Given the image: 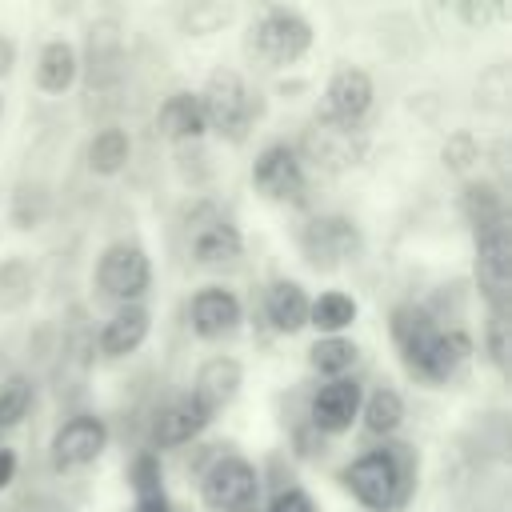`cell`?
<instances>
[{"mask_svg":"<svg viewBox=\"0 0 512 512\" xmlns=\"http://www.w3.org/2000/svg\"><path fill=\"white\" fill-rule=\"evenodd\" d=\"M312 40H316V28L300 8L272 4V8H260L252 16L248 36H244V52L268 68H284V64H296L300 56H308Z\"/></svg>","mask_w":512,"mask_h":512,"instance_id":"obj_1","label":"cell"},{"mask_svg":"<svg viewBox=\"0 0 512 512\" xmlns=\"http://www.w3.org/2000/svg\"><path fill=\"white\" fill-rule=\"evenodd\" d=\"M196 96H200L204 124L224 140H244L252 120L260 116V100H256V92L248 88V80L236 68L208 72V80H204V88Z\"/></svg>","mask_w":512,"mask_h":512,"instance_id":"obj_2","label":"cell"},{"mask_svg":"<svg viewBox=\"0 0 512 512\" xmlns=\"http://www.w3.org/2000/svg\"><path fill=\"white\" fill-rule=\"evenodd\" d=\"M340 480H344V488L352 492L356 504H364L368 512H388L400 500L404 472H400V460L388 448H372V452H360L356 460H348Z\"/></svg>","mask_w":512,"mask_h":512,"instance_id":"obj_3","label":"cell"},{"mask_svg":"<svg viewBox=\"0 0 512 512\" xmlns=\"http://www.w3.org/2000/svg\"><path fill=\"white\" fill-rule=\"evenodd\" d=\"M96 288L120 304H140V296L152 288V260L140 244L116 240L96 260Z\"/></svg>","mask_w":512,"mask_h":512,"instance_id":"obj_4","label":"cell"},{"mask_svg":"<svg viewBox=\"0 0 512 512\" xmlns=\"http://www.w3.org/2000/svg\"><path fill=\"white\" fill-rule=\"evenodd\" d=\"M260 496V472L252 460L228 452L200 476V500L208 512H248Z\"/></svg>","mask_w":512,"mask_h":512,"instance_id":"obj_5","label":"cell"},{"mask_svg":"<svg viewBox=\"0 0 512 512\" xmlns=\"http://www.w3.org/2000/svg\"><path fill=\"white\" fill-rule=\"evenodd\" d=\"M104 448H108V424L92 412H80L52 432L48 460L56 472H80V468L96 464L104 456Z\"/></svg>","mask_w":512,"mask_h":512,"instance_id":"obj_6","label":"cell"},{"mask_svg":"<svg viewBox=\"0 0 512 512\" xmlns=\"http://www.w3.org/2000/svg\"><path fill=\"white\" fill-rule=\"evenodd\" d=\"M304 184H308L304 160H300V152L288 140H276V144L256 152V160H252V188L264 200H276V204L300 200Z\"/></svg>","mask_w":512,"mask_h":512,"instance_id":"obj_7","label":"cell"},{"mask_svg":"<svg viewBox=\"0 0 512 512\" xmlns=\"http://www.w3.org/2000/svg\"><path fill=\"white\" fill-rule=\"evenodd\" d=\"M472 348L476 344H472V336L464 328H436L404 364H408L412 376H420L428 384H444L472 360Z\"/></svg>","mask_w":512,"mask_h":512,"instance_id":"obj_8","label":"cell"},{"mask_svg":"<svg viewBox=\"0 0 512 512\" xmlns=\"http://www.w3.org/2000/svg\"><path fill=\"white\" fill-rule=\"evenodd\" d=\"M240 320H244V304L224 284H204L188 304V324L200 340H224L240 328Z\"/></svg>","mask_w":512,"mask_h":512,"instance_id":"obj_9","label":"cell"},{"mask_svg":"<svg viewBox=\"0 0 512 512\" xmlns=\"http://www.w3.org/2000/svg\"><path fill=\"white\" fill-rule=\"evenodd\" d=\"M360 400H364V388H360L356 380L340 376V380H328V384L316 388V396H312V404H308V416H312V424H316L320 432L344 436V432H352V424L360 420Z\"/></svg>","mask_w":512,"mask_h":512,"instance_id":"obj_10","label":"cell"},{"mask_svg":"<svg viewBox=\"0 0 512 512\" xmlns=\"http://www.w3.org/2000/svg\"><path fill=\"white\" fill-rule=\"evenodd\" d=\"M324 100H328V120L356 128V124L368 116L372 100H376V84H372V76H368L364 68H352V64H348V68H336V72L328 76Z\"/></svg>","mask_w":512,"mask_h":512,"instance_id":"obj_11","label":"cell"},{"mask_svg":"<svg viewBox=\"0 0 512 512\" xmlns=\"http://www.w3.org/2000/svg\"><path fill=\"white\" fill-rule=\"evenodd\" d=\"M240 384H244V368H240V360L228 356V352H216V356H208V360L196 368V376H192V392H188V396H192L208 416H216L220 408H228V404L236 400Z\"/></svg>","mask_w":512,"mask_h":512,"instance_id":"obj_12","label":"cell"},{"mask_svg":"<svg viewBox=\"0 0 512 512\" xmlns=\"http://www.w3.org/2000/svg\"><path fill=\"white\" fill-rule=\"evenodd\" d=\"M300 160H312L316 168H348L356 164L360 156V144H356V128L348 124H336V120H316L308 132H304V148H296Z\"/></svg>","mask_w":512,"mask_h":512,"instance_id":"obj_13","label":"cell"},{"mask_svg":"<svg viewBox=\"0 0 512 512\" xmlns=\"http://www.w3.org/2000/svg\"><path fill=\"white\" fill-rule=\"evenodd\" d=\"M148 332H152V312L144 304H120L104 320V328L96 336V348H100L104 360H124V356H132V352L144 348Z\"/></svg>","mask_w":512,"mask_h":512,"instance_id":"obj_14","label":"cell"},{"mask_svg":"<svg viewBox=\"0 0 512 512\" xmlns=\"http://www.w3.org/2000/svg\"><path fill=\"white\" fill-rule=\"evenodd\" d=\"M476 284L500 312L504 288H508V232H504V224L484 228L476 240Z\"/></svg>","mask_w":512,"mask_h":512,"instance_id":"obj_15","label":"cell"},{"mask_svg":"<svg viewBox=\"0 0 512 512\" xmlns=\"http://www.w3.org/2000/svg\"><path fill=\"white\" fill-rule=\"evenodd\" d=\"M300 244H304L308 260H312L316 268H320V264L328 268V264H340L344 256L356 252V228H352L344 216H316V220L304 228Z\"/></svg>","mask_w":512,"mask_h":512,"instance_id":"obj_16","label":"cell"},{"mask_svg":"<svg viewBox=\"0 0 512 512\" xmlns=\"http://www.w3.org/2000/svg\"><path fill=\"white\" fill-rule=\"evenodd\" d=\"M244 252V236L232 220L224 216H212L204 224H196L192 232V260L200 268H224V264H236Z\"/></svg>","mask_w":512,"mask_h":512,"instance_id":"obj_17","label":"cell"},{"mask_svg":"<svg viewBox=\"0 0 512 512\" xmlns=\"http://www.w3.org/2000/svg\"><path fill=\"white\" fill-rule=\"evenodd\" d=\"M156 132L164 140H176V144H188V140H200L208 132L204 124V112H200V96L196 92H172L164 96V104L156 108Z\"/></svg>","mask_w":512,"mask_h":512,"instance_id":"obj_18","label":"cell"},{"mask_svg":"<svg viewBox=\"0 0 512 512\" xmlns=\"http://www.w3.org/2000/svg\"><path fill=\"white\" fill-rule=\"evenodd\" d=\"M308 304H312V296L304 292L300 280H272L264 292V312H268L272 328L284 336H296L300 328H308Z\"/></svg>","mask_w":512,"mask_h":512,"instance_id":"obj_19","label":"cell"},{"mask_svg":"<svg viewBox=\"0 0 512 512\" xmlns=\"http://www.w3.org/2000/svg\"><path fill=\"white\" fill-rule=\"evenodd\" d=\"M80 76V56L68 40H48L36 56V88L48 96H64Z\"/></svg>","mask_w":512,"mask_h":512,"instance_id":"obj_20","label":"cell"},{"mask_svg":"<svg viewBox=\"0 0 512 512\" xmlns=\"http://www.w3.org/2000/svg\"><path fill=\"white\" fill-rule=\"evenodd\" d=\"M208 412L192 400V396H180V400H172L160 416H156V444L160 448H180V444H188V440H196L204 428H208Z\"/></svg>","mask_w":512,"mask_h":512,"instance_id":"obj_21","label":"cell"},{"mask_svg":"<svg viewBox=\"0 0 512 512\" xmlns=\"http://www.w3.org/2000/svg\"><path fill=\"white\" fill-rule=\"evenodd\" d=\"M360 316V304L352 292L344 288H328L320 292L312 304H308V324L320 332V336H344V328H352Z\"/></svg>","mask_w":512,"mask_h":512,"instance_id":"obj_22","label":"cell"},{"mask_svg":"<svg viewBox=\"0 0 512 512\" xmlns=\"http://www.w3.org/2000/svg\"><path fill=\"white\" fill-rule=\"evenodd\" d=\"M128 156H132V140H128V132L116 128V124L100 128V132L88 140V152H84L92 176H116V172H124Z\"/></svg>","mask_w":512,"mask_h":512,"instance_id":"obj_23","label":"cell"},{"mask_svg":"<svg viewBox=\"0 0 512 512\" xmlns=\"http://www.w3.org/2000/svg\"><path fill=\"white\" fill-rule=\"evenodd\" d=\"M360 420L372 436H392L400 424H404V396L388 384L372 388L364 400H360Z\"/></svg>","mask_w":512,"mask_h":512,"instance_id":"obj_24","label":"cell"},{"mask_svg":"<svg viewBox=\"0 0 512 512\" xmlns=\"http://www.w3.org/2000/svg\"><path fill=\"white\" fill-rule=\"evenodd\" d=\"M356 360H360V344L348 340V336H320V340L308 348L312 372H320V376H328V380L348 376V368H356Z\"/></svg>","mask_w":512,"mask_h":512,"instance_id":"obj_25","label":"cell"},{"mask_svg":"<svg viewBox=\"0 0 512 512\" xmlns=\"http://www.w3.org/2000/svg\"><path fill=\"white\" fill-rule=\"evenodd\" d=\"M232 16H236V4H220V0H196L176 12L184 36H212L224 24H232Z\"/></svg>","mask_w":512,"mask_h":512,"instance_id":"obj_26","label":"cell"},{"mask_svg":"<svg viewBox=\"0 0 512 512\" xmlns=\"http://www.w3.org/2000/svg\"><path fill=\"white\" fill-rule=\"evenodd\" d=\"M392 340H396V348H400V356L408 360L432 332H436V324H432V316L424 312V308H416V304H400L396 312H392Z\"/></svg>","mask_w":512,"mask_h":512,"instance_id":"obj_27","label":"cell"},{"mask_svg":"<svg viewBox=\"0 0 512 512\" xmlns=\"http://www.w3.org/2000/svg\"><path fill=\"white\" fill-rule=\"evenodd\" d=\"M32 288H36V272L28 260L12 256L0 264V312H16L32 300Z\"/></svg>","mask_w":512,"mask_h":512,"instance_id":"obj_28","label":"cell"},{"mask_svg":"<svg viewBox=\"0 0 512 512\" xmlns=\"http://www.w3.org/2000/svg\"><path fill=\"white\" fill-rule=\"evenodd\" d=\"M464 216L484 232V228H492V224H504V208H500V192L492 188V184H468L464 188Z\"/></svg>","mask_w":512,"mask_h":512,"instance_id":"obj_29","label":"cell"},{"mask_svg":"<svg viewBox=\"0 0 512 512\" xmlns=\"http://www.w3.org/2000/svg\"><path fill=\"white\" fill-rule=\"evenodd\" d=\"M48 212V188L40 180H24L16 192H12V220L16 228H36Z\"/></svg>","mask_w":512,"mask_h":512,"instance_id":"obj_30","label":"cell"},{"mask_svg":"<svg viewBox=\"0 0 512 512\" xmlns=\"http://www.w3.org/2000/svg\"><path fill=\"white\" fill-rule=\"evenodd\" d=\"M32 408V384L24 376H8L0 384V432L4 428H16Z\"/></svg>","mask_w":512,"mask_h":512,"instance_id":"obj_31","label":"cell"},{"mask_svg":"<svg viewBox=\"0 0 512 512\" xmlns=\"http://www.w3.org/2000/svg\"><path fill=\"white\" fill-rule=\"evenodd\" d=\"M264 512H320V508H316V500L308 496V488L288 484V488H280V492L268 500Z\"/></svg>","mask_w":512,"mask_h":512,"instance_id":"obj_32","label":"cell"},{"mask_svg":"<svg viewBox=\"0 0 512 512\" xmlns=\"http://www.w3.org/2000/svg\"><path fill=\"white\" fill-rule=\"evenodd\" d=\"M476 160V144H472V136L468 132H456L448 144H444V164H452V168H468Z\"/></svg>","mask_w":512,"mask_h":512,"instance_id":"obj_33","label":"cell"},{"mask_svg":"<svg viewBox=\"0 0 512 512\" xmlns=\"http://www.w3.org/2000/svg\"><path fill=\"white\" fill-rule=\"evenodd\" d=\"M488 352L496 364H504V312H492L488 320Z\"/></svg>","mask_w":512,"mask_h":512,"instance_id":"obj_34","label":"cell"},{"mask_svg":"<svg viewBox=\"0 0 512 512\" xmlns=\"http://www.w3.org/2000/svg\"><path fill=\"white\" fill-rule=\"evenodd\" d=\"M16 468H20V460H16V452L0 444V492H4V488H8L12 480H16Z\"/></svg>","mask_w":512,"mask_h":512,"instance_id":"obj_35","label":"cell"},{"mask_svg":"<svg viewBox=\"0 0 512 512\" xmlns=\"http://www.w3.org/2000/svg\"><path fill=\"white\" fill-rule=\"evenodd\" d=\"M12 64H16V40L0 32V80L12 72Z\"/></svg>","mask_w":512,"mask_h":512,"instance_id":"obj_36","label":"cell"},{"mask_svg":"<svg viewBox=\"0 0 512 512\" xmlns=\"http://www.w3.org/2000/svg\"><path fill=\"white\" fill-rule=\"evenodd\" d=\"M496 12H500V8H488V4H480V8H476V4H464V8H460V16L472 20V24H484V20L496 16Z\"/></svg>","mask_w":512,"mask_h":512,"instance_id":"obj_37","label":"cell"},{"mask_svg":"<svg viewBox=\"0 0 512 512\" xmlns=\"http://www.w3.org/2000/svg\"><path fill=\"white\" fill-rule=\"evenodd\" d=\"M0 112H4V100H0Z\"/></svg>","mask_w":512,"mask_h":512,"instance_id":"obj_38","label":"cell"}]
</instances>
